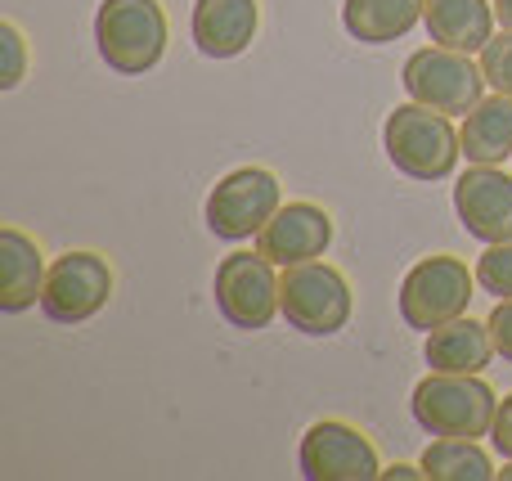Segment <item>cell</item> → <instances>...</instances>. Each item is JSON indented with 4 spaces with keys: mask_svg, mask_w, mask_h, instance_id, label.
Masks as SVG:
<instances>
[{
    "mask_svg": "<svg viewBox=\"0 0 512 481\" xmlns=\"http://www.w3.org/2000/svg\"><path fill=\"white\" fill-rule=\"evenodd\" d=\"M382 149H387V162L400 176L423 180V185L450 180L454 162L463 158V144H459V131L450 126V113H436V108L418 104V99L387 113Z\"/></svg>",
    "mask_w": 512,
    "mask_h": 481,
    "instance_id": "cell-1",
    "label": "cell"
},
{
    "mask_svg": "<svg viewBox=\"0 0 512 481\" xmlns=\"http://www.w3.org/2000/svg\"><path fill=\"white\" fill-rule=\"evenodd\" d=\"M99 59L122 77H144L167 54V9L162 0H99L95 14Z\"/></svg>",
    "mask_w": 512,
    "mask_h": 481,
    "instance_id": "cell-2",
    "label": "cell"
},
{
    "mask_svg": "<svg viewBox=\"0 0 512 481\" xmlns=\"http://www.w3.org/2000/svg\"><path fill=\"white\" fill-rule=\"evenodd\" d=\"M414 423L432 437H490L499 401L477 374H427L414 387Z\"/></svg>",
    "mask_w": 512,
    "mask_h": 481,
    "instance_id": "cell-3",
    "label": "cell"
},
{
    "mask_svg": "<svg viewBox=\"0 0 512 481\" xmlns=\"http://www.w3.org/2000/svg\"><path fill=\"white\" fill-rule=\"evenodd\" d=\"M351 284L328 261L283 266L279 275V315L306 338H333L351 324Z\"/></svg>",
    "mask_w": 512,
    "mask_h": 481,
    "instance_id": "cell-4",
    "label": "cell"
},
{
    "mask_svg": "<svg viewBox=\"0 0 512 481\" xmlns=\"http://www.w3.org/2000/svg\"><path fill=\"white\" fill-rule=\"evenodd\" d=\"M472 288H477V270H468L463 257H450V252H436V257H423L405 279H400V320L418 333H432L441 324L468 315Z\"/></svg>",
    "mask_w": 512,
    "mask_h": 481,
    "instance_id": "cell-5",
    "label": "cell"
},
{
    "mask_svg": "<svg viewBox=\"0 0 512 481\" xmlns=\"http://www.w3.org/2000/svg\"><path fill=\"white\" fill-rule=\"evenodd\" d=\"M400 81H405L409 99L436 108V113H450V117L454 113L468 117L486 99V86H490L481 63H472V54L445 50V45H427V50L409 54Z\"/></svg>",
    "mask_w": 512,
    "mask_h": 481,
    "instance_id": "cell-6",
    "label": "cell"
},
{
    "mask_svg": "<svg viewBox=\"0 0 512 481\" xmlns=\"http://www.w3.org/2000/svg\"><path fill=\"white\" fill-rule=\"evenodd\" d=\"M108 297H113V266H108V257L77 248L54 257L41 288V311L45 320L63 324V329H77V324L95 320L104 311Z\"/></svg>",
    "mask_w": 512,
    "mask_h": 481,
    "instance_id": "cell-7",
    "label": "cell"
},
{
    "mask_svg": "<svg viewBox=\"0 0 512 481\" xmlns=\"http://www.w3.org/2000/svg\"><path fill=\"white\" fill-rule=\"evenodd\" d=\"M279 207H283L279 180L265 167H239L216 180L212 194H207V230L225 243L256 239Z\"/></svg>",
    "mask_w": 512,
    "mask_h": 481,
    "instance_id": "cell-8",
    "label": "cell"
},
{
    "mask_svg": "<svg viewBox=\"0 0 512 481\" xmlns=\"http://www.w3.org/2000/svg\"><path fill=\"white\" fill-rule=\"evenodd\" d=\"M216 311L243 333H256L274 320L279 311V275H274V261L261 252H230V257L216 266Z\"/></svg>",
    "mask_w": 512,
    "mask_h": 481,
    "instance_id": "cell-9",
    "label": "cell"
},
{
    "mask_svg": "<svg viewBox=\"0 0 512 481\" xmlns=\"http://www.w3.org/2000/svg\"><path fill=\"white\" fill-rule=\"evenodd\" d=\"M297 464H301V477L306 481H373V477H382L373 441L364 437L360 428L337 423V419L315 423V428L301 437Z\"/></svg>",
    "mask_w": 512,
    "mask_h": 481,
    "instance_id": "cell-10",
    "label": "cell"
},
{
    "mask_svg": "<svg viewBox=\"0 0 512 481\" xmlns=\"http://www.w3.org/2000/svg\"><path fill=\"white\" fill-rule=\"evenodd\" d=\"M459 225L477 243H512V176L499 167H468L454 185Z\"/></svg>",
    "mask_w": 512,
    "mask_h": 481,
    "instance_id": "cell-11",
    "label": "cell"
},
{
    "mask_svg": "<svg viewBox=\"0 0 512 481\" xmlns=\"http://www.w3.org/2000/svg\"><path fill=\"white\" fill-rule=\"evenodd\" d=\"M333 243V216L319 203H283L256 234V252L270 257L274 266H301L319 261Z\"/></svg>",
    "mask_w": 512,
    "mask_h": 481,
    "instance_id": "cell-12",
    "label": "cell"
},
{
    "mask_svg": "<svg viewBox=\"0 0 512 481\" xmlns=\"http://www.w3.org/2000/svg\"><path fill=\"white\" fill-rule=\"evenodd\" d=\"M261 27V5L256 0H198L194 5V45L207 59H239L256 41Z\"/></svg>",
    "mask_w": 512,
    "mask_h": 481,
    "instance_id": "cell-13",
    "label": "cell"
},
{
    "mask_svg": "<svg viewBox=\"0 0 512 481\" xmlns=\"http://www.w3.org/2000/svg\"><path fill=\"white\" fill-rule=\"evenodd\" d=\"M45 257L36 248V239H27L18 225H5L0 230V311L18 315L27 306L41 302L45 288Z\"/></svg>",
    "mask_w": 512,
    "mask_h": 481,
    "instance_id": "cell-14",
    "label": "cell"
},
{
    "mask_svg": "<svg viewBox=\"0 0 512 481\" xmlns=\"http://www.w3.org/2000/svg\"><path fill=\"white\" fill-rule=\"evenodd\" d=\"M423 23L432 45L463 54H481L486 41L495 36V0H427Z\"/></svg>",
    "mask_w": 512,
    "mask_h": 481,
    "instance_id": "cell-15",
    "label": "cell"
},
{
    "mask_svg": "<svg viewBox=\"0 0 512 481\" xmlns=\"http://www.w3.org/2000/svg\"><path fill=\"white\" fill-rule=\"evenodd\" d=\"M423 356L436 374H481V369L490 365V356H495L490 324H477L472 315H459V320L427 333Z\"/></svg>",
    "mask_w": 512,
    "mask_h": 481,
    "instance_id": "cell-16",
    "label": "cell"
},
{
    "mask_svg": "<svg viewBox=\"0 0 512 481\" xmlns=\"http://www.w3.org/2000/svg\"><path fill=\"white\" fill-rule=\"evenodd\" d=\"M459 144L472 167H499L504 158H512V99L499 95V90L490 99H481V104L463 117Z\"/></svg>",
    "mask_w": 512,
    "mask_h": 481,
    "instance_id": "cell-17",
    "label": "cell"
},
{
    "mask_svg": "<svg viewBox=\"0 0 512 481\" xmlns=\"http://www.w3.org/2000/svg\"><path fill=\"white\" fill-rule=\"evenodd\" d=\"M427 0H346L342 27L364 45H387L414 32Z\"/></svg>",
    "mask_w": 512,
    "mask_h": 481,
    "instance_id": "cell-18",
    "label": "cell"
},
{
    "mask_svg": "<svg viewBox=\"0 0 512 481\" xmlns=\"http://www.w3.org/2000/svg\"><path fill=\"white\" fill-rule=\"evenodd\" d=\"M423 477L432 481H490L499 477L490 455L468 437H441L423 450Z\"/></svg>",
    "mask_w": 512,
    "mask_h": 481,
    "instance_id": "cell-19",
    "label": "cell"
},
{
    "mask_svg": "<svg viewBox=\"0 0 512 481\" xmlns=\"http://www.w3.org/2000/svg\"><path fill=\"white\" fill-rule=\"evenodd\" d=\"M477 284L490 297H512V243H490L486 257L477 261Z\"/></svg>",
    "mask_w": 512,
    "mask_h": 481,
    "instance_id": "cell-20",
    "label": "cell"
},
{
    "mask_svg": "<svg viewBox=\"0 0 512 481\" xmlns=\"http://www.w3.org/2000/svg\"><path fill=\"white\" fill-rule=\"evenodd\" d=\"M481 72H486V81L499 95L512 99V32H499L486 41V50H481Z\"/></svg>",
    "mask_w": 512,
    "mask_h": 481,
    "instance_id": "cell-21",
    "label": "cell"
},
{
    "mask_svg": "<svg viewBox=\"0 0 512 481\" xmlns=\"http://www.w3.org/2000/svg\"><path fill=\"white\" fill-rule=\"evenodd\" d=\"M0 50H5V68H0V90H14L27 77V41L14 23H0Z\"/></svg>",
    "mask_w": 512,
    "mask_h": 481,
    "instance_id": "cell-22",
    "label": "cell"
},
{
    "mask_svg": "<svg viewBox=\"0 0 512 481\" xmlns=\"http://www.w3.org/2000/svg\"><path fill=\"white\" fill-rule=\"evenodd\" d=\"M490 338H495V351L512 365V297H504V302L490 311Z\"/></svg>",
    "mask_w": 512,
    "mask_h": 481,
    "instance_id": "cell-23",
    "label": "cell"
},
{
    "mask_svg": "<svg viewBox=\"0 0 512 481\" xmlns=\"http://www.w3.org/2000/svg\"><path fill=\"white\" fill-rule=\"evenodd\" d=\"M490 437H495V450L504 459H512V396L499 401V414H495V428H490Z\"/></svg>",
    "mask_w": 512,
    "mask_h": 481,
    "instance_id": "cell-24",
    "label": "cell"
},
{
    "mask_svg": "<svg viewBox=\"0 0 512 481\" xmlns=\"http://www.w3.org/2000/svg\"><path fill=\"white\" fill-rule=\"evenodd\" d=\"M382 477H391V481H409V477H423V464L418 468H409V464H396V468H387Z\"/></svg>",
    "mask_w": 512,
    "mask_h": 481,
    "instance_id": "cell-25",
    "label": "cell"
},
{
    "mask_svg": "<svg viewBox=\"0 0 512 481\" xmlns=\"http://www.w3.org/2000/svg\"><path fill=\"white\" fill-rule=\"evenodd\" d=\"M495 18L504 32H512V0H495Z\"/></svg>",
    "mask_w": 512,
    "mask_h": 481,
    "instance_id": "cell-26",
    "label": "cell"
},
{
    "mask_svg": "<svg viewBox=\"0 0 512 481\" xmlns=\"http://www.w3.org/2000/svg\"><path fill=\"white\" fill-rule=\"evenodd\" d=\"M504 481H512V459H504V473H499Z\"/></svg>",
    "mask_w": 512,
    "mask_h": 481,
    "instance_id": "cell-27",
    "label": "cell"
}]
</instances>
